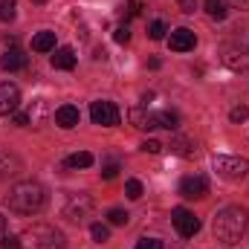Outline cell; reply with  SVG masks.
I'll return each mask as SVG.
<instances>
[{"label":"cell","instance_id":"5b68a950","mask_svg":"<svg viewBox=\"0 0 249 249\" xmlns=\"http://www.w3.org/2000/svg\"><path fill=\"white\" fill-rule=\"evenodd\" d=\"M90 119L96 124H102V127H116L122 113H119V107L113 102H93L90 105Z\"/></svg>","mask_w":249,"mask_h":249},{"label":"cell","instance_id":"484cf974","mask_svg":"<svg viewBox=\"0 0 249 249\" xmlns=\"http://www.w3.org/2000/svg\"><path fill=\"white\" fill-rule=\"evenodd\" d=\"M124 194H127V200H139L142 197V183L139 180H127L124 183Z\"/></svg>","mask_w":249,"mask_h":249},{"label":"cell","instance_id":"4dcf8cb0","mask_svg":"<svg viewBox=\"0 0 249 249\" xmlns=\"http://www.w3.org/2000/svg\"><path fill=\"white\" fill-rule=\"evenodd\" d=\"M136 249H162V241H157V238H142Z\"/></svg>","mask_w":249,"mask_h":249},{"label":"cell","instance_id":"e0dca14e","mask_svg":"<svg viewBox=\"0 0 249 249\" xmlns=\"http://www.w3.org/2000/svg\"><path fill=\"white\" fill-rule=\"evenodd\" d=\"M168 148H171V154H180V157H194L197 154V145L191 139H186V136H174Z\"/></svg>","mask_w":249,"mask_h":249},{"label":"cell","instance_id":"1f68e13d","mask_svg":"<svg viewBox=\"0 0 249 249\" xmlns=\"http://www.w3.org/2000/svg\"><path fill=\"white\" fill-rule=\"evenodd\" d=\"M116 174H119V165H116V162H110V165L102 168V180H113Z\"/></svg>","mask_w":249,"mask_h":249},{"label":"cell","instance_id":"5bb4252c","mask_svg":"<svg viewBox=\"0 0 249 249\" xmlns=\"http://www.w3.org/2000/svg\"><path fill=\"white\" fill-rule=\"evenodd\" d=\"M18 171H20V160L12 157L9 151H0V180H6V177H12Z\"/></svg>","mask_w":249,"mask_h":249},{"label":"cell","instance_id":"8992f818","mask_svg":"<svg viewBox=\"0 0 249 249\" xmlns=\"http://www.w3.org/2000/svg\"><path fill=\"white\" fill-rule=\"evenodd\" d=\"M171 223H174V229H177L183 238H194V235L200 232V217H197L194 212L183 209V206L171 212Z\"/></svg>","mask_w":249,"mask_h":249},{"label":"cell","instance_id":"2e32d148","mask_svg":"<svg viewBox=\"0 0 249 249\" xmlns=\"http://www.w3.org/2000/svg\"><path fill=\"white\" fill-rule=\"evenodd\" d=\"M32 50L35 53H53L55 50V32H38L35 38H32Z\"/></svg>","mask_w":249,"mask_h":249},{"label":"cell","instance_id":"9c48e42d","mask_svg":"<svg viewBox=\"0 0 249 249\" xmlns=\"http://www.w3.org/2000/svg\"><path fill=\"white\" fill-rule=\"evenodd\" d=\"M18 105H20V90H18V84H12V81H0V116L15 113Z\"/></svg>","mask_w":249,"mask_h":249},{"label":"cell","instance_id":"ffe728a7","mask_svg":"<svg viewBox=\"0 0 249 249\" xmlns=\"http://www.w3.org/2000/svg\"><path fill=\"white\" fill-rule=\"evenodd\" d=\"M206 12H209V18H214V20H223V18L229 15V6H226V0H206Z\"/></svg>","mask_w":249,"mask_h":249},{"label":"cell","instance_id":"74e56055","mask_svg":"<svg viewBox=\"0 0 249 249\" xmlns=\"http://www.w3.org/2000/svg\"><path fill=\"white\" fill-rule=\"evenodd\" d=\"M35 3H47V0H35Z\"/></svg>","mask_w":249,"mask_h":249},{"label":"cell","instance_id":"f1b7e54d","mask_svg":"<svg viewBox=\"0 0 249 249\" xmlns=\"http://www.w3.org/2000/svg\"><path fill=\"white\" fill-rule=\"evenodd\" d=\"M139 148H142L145 154H160V151H162L165 145H162V142H157V139H145V142H142Z\"/></svg>","mask_w":249,"mask_h":249},{"label":"cell","instance_id":"cb8c5ba5","mask_svg":"<svg viewBox=\"0 0 249 249\" xmlns=\"http://www.w3.org/2000/svg\"><path fill=\"white\" fill-rule=\"evenodd\" d=\"M127 217H130V214H127L124 209H110V212H107L110 226H124V223H127Z\"/></svg>","mask_w":249,"mask_h":249},{"label":"cell","instance_id":"3957f363","mask_svg":"<svg viewBox=\"0 0 249 249\" xmlns=\"http://www.w3.org/2000/svg\"><path fill=\"white\" fill-rule=\"evenodd\" d=\"M64 235L50 223H32L20 235V249H64Z\"/></svg>","mask_w":249,"mask_h":249},{"label":"cell","instance_id":"7a4b0ae2","mask_svg":"<svg viewBox=\"0 0 249 249\" xmlns=\"http://www.w3.org/2000/svg\"><path fill=\"white\" fill-rule=\"evenodd\" d=\"M6 203L15 214H38L47 206V188L35 180H23V183L12 186Z\"/></svg>","mask_w":249,"mask_h":249},{"label":"cell","instance_id":"f546056e","mask_svg":"<svg viewBox=\"0 0 249 249\" xmlns=\"http://www.w3.org/2000/svg\"><path fill=\"white\" fill-rule=\"evenodd\" d=\"M229 119H232V122H247L249 119V107H244V105H241V107H232Z\"/></svg>","mask_w":249,"mask_h":249},{"label":"cell","instance_id":"44dd1931","mask_svg":"<svg viewBox=\"0 0 249 249\" xmlns=\"http://www.w3.org/2000/svg\"><path fill=\"white\" fill-rule=\"evenodd\" d=\"M90 165H93V154H87V151L67 157V168H90Z\"/></svg>","mask_w":249,"mask_h":249},{"label":"cell","instance_id":"83f0119b","mask_svg":"<svg viewBox=\"0 0 249 249\" xmlns=\"http://www.w3.org/2000/svg\"><path fill=\"white\" fill-rule=\"evenodd\" d=\"M0 249H20V235H3Z\"/></svg>","mask_w":249,"mask_h":249},{"label":"cell","instance_id":"e575fe53","mask_svg":"<svg viewBox=\"0 0 249 249\" xmlns=\"http://www.w3.org/2000/svg\"><path fill=\"white\" fill-rule=\"evenodd\" d=\"M15 124L18 127H26L29 124V113H15Z\"/></svg>","mask_w":249,"mask_h":249},{"label":"cell","instance_id":"7c38bea8","mask_svg":"<svg viewBox=\"0 0 249 249\" xmlns=\"http://www.w3.org/2000/svg\"><path fill=\"white\" fill-rule=\"evenodd\" d=\"M78 122H81V113H78V107H75V105H61V107L55 110V124L64 127V130L75 127Z\"/></svg>","mask_w":249,"mask_h":249},{"label":"cell","instance_id":"8d00e7d4","mask_svg":"<svg viewBox=\"0 0 249 249\" xmlns=\"http://www.w3.org/2000/svg\"><path fill=\"white\" fill-rule=\"evenodd\" d=\"M235 3H238V6H247L249 0H235Z\"/></svg>","mask_w":249,"mask_h":249},{"label":"cell","instance_id":"7402d4cb","mask_svg":"<svg viewBox=\"0 0 249 249\" xmlns=\"http://www.w3.org/2000/svg\"><path fill=\"white\" fill-rule=\"evenodd\" d=\"M15 9H18V0H0V20H6V23L15 20V15H18Z\"/></svg>","mask_w":249,"mask_h":249},{"label":"cell","instance_id":"9a60e30c","mask_svg":"<svg viewBox=\"0 0 249 249\" xmlns=\"http://www.w3.org/2000/svg\"><path fill=\"white\" fill-rule=\"evenodd\" d=\"M55 55H53V67L55 70H72L75 67V53L70 50V47H61V50H53Z\"/></svg>","mask_w":249,"mask_h":249},{"label":"cell","instance_id":"30bf717a","mask_svg":"<svg viewBox=\"0 0 249 249\" xmlns=\"http://www.w3.org/2000/svg\"><path fill=\"white\" fill-rule=\"evenodd\" d=\"M194 44H197V38H194V32L186 29V26L174 29L171 38H168V47H171L174 53H188V50H194Z\"/></svg>","mask_w":249,"mask_h":249},{"label":"cell","instance_id":"277c9868","mask_svg":"<svg viewBox=\"0 0 249 249\" xmlns=\"http://www.w3.org/2000/svg\"><path fill=\"white\" fill-rule=\"evenodd\" d=\"M212 165H214V171H217L220 177H226V180H241V177L249 174V160L247 157H226V154H220V157L212 160Z\"/></svg>","mask_w":249,"mask_h":249},{"label":"cell","instance_id":"8fae6325","mask_svg":"<svg viewBox=\"0 0 249 249\" xmlns=\"http://www.w3.org/2000/svg\"><path fill=\"white\" fill-rule=\"evenodd\" d=\"M23 67H26V55H23V50H18V47L6 50V53L0 55V70H6V72L23 70Z\"/></svg>","mask_w":249,"mask_h":249},{"label":"cell","instance_id":"603a6c76","mask_svg":"<svg viewBox=\"0 0 249 249\" xmlns=\"http://www.w3.org/2000/svg\"><path fill=\"white\" fill-rule=\"evenodd\" d=\"M90 235H93L96 244H105V241L110 238V229H107L105 223H93V226H90Z\"/></svg>","mask_w":249,"mask_h":249},{"label":"cell","instance_id":"836d02e7","mask_svg":"<svg viewBox=\"0 0 249 249\" xmlns=\"http://www.w3.org/2000/svg\"><path fill=\"white\" fill-rule=\"evenodd\" d=\"M180 6H183L186 15H194L197 12V0H180Z\"/></svg>","mask_w":249,"mask_h":249},{"label":"cell","instance_id":"d4e9b609","mask_svg":"<svg viewBox=\"0 0 249 249\" xmlns=\"http://www.w3.org/2000/svg\"><path fill=\"white\" fill-rule=\"evenodd\" d=\"M165 32H168V29H165V23H162V20H154V23L148 26L151 41H162V38H165Z\"/></svg>","mask_w":249,"mask_h":249},{"label":"cell","instance_id":"d590c367","mask_svg":"<svg viewBox=\"0 0 249 249\" xmlns=\"http://www.w3.org/2000/svg\"><path fill=\"white\" fill-rule=\"evenodd\" d=\"M3 229H6V217L0 214V232H3Z\"/></svg>","mask_w":249,"mask_h":249},{"label":"cell","instance_id":"4fadbf2b","mask_svg":"<svg viewBox=\"0 0 249 249\" xmlns=\"http://www.w3.org/2000/svg\"><path fill=\"white\" fill-rule=\"evenodd\" d=\"M127 119H130L133 127H139V130H154V127H157L154 113L145 110V107H130V110H127Z\"/></svg>","mask_w":249,"mask_h":249},{"label":"cell","instance_id":"ba28073f","mask_svg":"<svg viewBox=\"0 0 249 249\" xmlns=\"http://www.w3.org/2000/svg\"><path fill=\"white\" fill-rule=\"evenodd\" d=\"M209 194V180L203 174H191V177H183L180 180V197L186 200H200Z\"/></svg>","mask_w":249,"mask_h":249},{"label":"cell","instance_id":"6da1fadb","mask_svg":"<svg viewBox=\"0 0 249 249\" xmlns=\"http://www.w3.org/2000/svg\"><path fill=\"white\" fill-rule=\"evenodd\" d=\"M247 223H249L247 209H241V206H226V209H220V212L214 214L212 229H214V238H217L223 247H235V244L244 238Z\"/></svg>","mask_w":249,"mask_h":249},{"label":"cell","instance_id":"ac0fdd59","mask_svg":"<svg viewBox=\"0 0 249 249\" xmlns=\"http://www.w3.org/2000/svg\"><path fill=\"white\" fill-rule=\"evenodd\" d=\"M223 61L229 64L232 70H249V53H244V50H226Z\"/></svg>","mask_w":249,"mask_h":249},{"label":"cell","instance_id":"4316f807","mask_svg":"<svg viewBox=\"0 0 249 249\" xmlns=\"http://www.w3.org/2000/svg\"><path fill=\"white\" fill-rule=\"evenodd\" d=\"M142 9H145L142 0H130V3L124 6V18H136V15H142Z\"/></svg>","mask_w":249,"mask_h":249},{"label":"cell","instance_id":"d6986e66","mask_svg":"<svg viewBox=\"0 0 249 249\" xmlns=\"http://www.w3.org/2000/svg\"><path fill=\"white\" fill-rule=\"evenodd\" d=\"M154 122H157V127H168V130H177V124H180V116H177L174 110H157V113H154Z\"/></svg>","mask_w":249,"mask_h":249},{"label":"cell","instance_id":"d6a6232c","mask_svg":"<svg viewBox=\"0 0 249 249\" xmlns=\"http://www.w3.org/2000/svg\"><path fill=\"white\" fill-rule=\"evenodd\" d=\"M113 38H116L119 44H127V41H130V29H127V26H116V32H113Z\"/></svg>","mask_w":249,"mask_h":249},{"label":"cell","instance_id":"52a82bcc","mask_svg":"<svg viewBox=\"0 0 249 249\" xmlns=\"http://www.w3.org/2000/svg\"><path fill=\"white\" fill-rule=\"evenodd\" d=\"M90 212H93V200L87 194H72L67 200V206H64V217H70L75 223L84 220V217H90Z\"/></svg>","mask_w":249,"mask_h":249}]
</instances>
